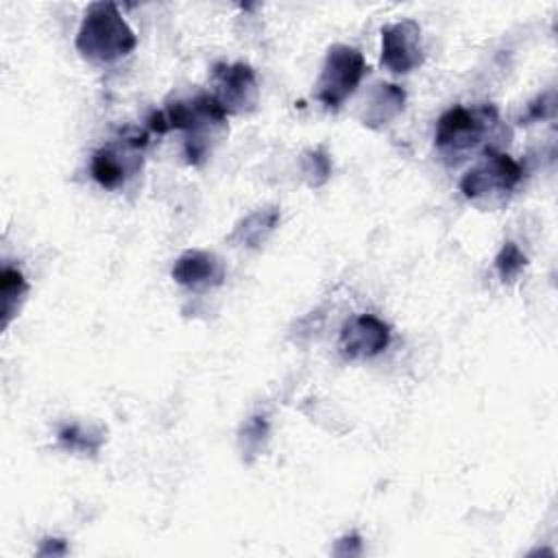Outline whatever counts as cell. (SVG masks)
Returning <instances> with one entry per match:
<instances>
[{"label": "cell", "instance_id": "10", "mask_svg": "<svg viewBox=\"0 0 558 558\" xmlns=\"http://www.w3.org/2000/svg\"><path fill=\"white\" fill-rule=\"evenodd\" d=\"M172 279L190 290H207L225 281V266L214 253L192 248L177 257Z\"/></svg>", "mask_w": 558, "mask_h": 558}, {"label": "cell", "instance_id": "11", "mask_svg": "<svg viewBox=\"0 0 558 558\" xmlns=\"http://www.w3.org/2000/svg\"><path fill=\"white\" fill-rule=\"evenodd\" d=\"M405 105V92L395 83H377L366 98L362 122L371 129H381L390 124Z\"/></svg>", "mask_w": 558, "mask_h": 558}, {"label": "cell", "instance_id": "7", "mask_svg": "<svg viewBox=\"0 0 558 558\" xmlns=\"http://www.w3.org/2000/svg\"><path fill=\"white\" fill-rule=\"evenodd\" d=\"M214 83H216V100L229 113H246L253 111L259 100L257 78L251 65L246 63H216L214 65Z\"/></svg>", "mask_w": 558, "mask_h": 558}, {"label": "cell", "instance_id": "4", "mask_svg": "<svg viewBox=\"0 0 558 558\" xmlns=\"http://www.w3.org/2000/svg\"><path fill=\"white\" fill-rule=\"evenodd\" d=\"M523 177L521 166L499 148H484L480 159L462 174L460 192L469 201L504 198L512 192Z\"/></svg>", "mask_w": 558, "mask_h": 558}, {"label": "cell", "instance_id": "2", "mask_svg": "<svg viewBox=\"0 0 558 558\" xmlns=\"http://www.w3.org/2000/svg\"><path fill=\"white\" fill-rule=\"evenodd\" d=\"M74 44L83 59L94 63H111L133 52L137 37L118 11L116 2H94L83 15Z\"/></svg>", "mask_w": 558, "mask_h": 558}, {"label": "cell", "instance_id": "14", "mask_svg": "<svg viewBox=\"0 0 558 558\" xmlns=\"http://www.w3.org/2000/svg\"><path fill=\"white\" fill-rule=\"evenodd\" d=\"M301 172L310 187H320L327 183L331 174V161L329 155L323 148H307L301 155Z\"/></svg>", "mask_w": 558, "mask_h": 558}, {"label": "cell", "instance_id": "13", "mask_svg": "<svg viewBox=\"0 0 558 558\" xmlns=\"http://www.w3.org/2000/svg\"><path fill=\"white\" fill-rule=\"evenodd\" d=\"M28 294V283L24 275L15 268L4 266L0 272V301H2V327L7 329L9 323L17 316L24 299Z\"/></svg>", "mask_w": 558, "mask_h": 558}, {"label": "cell", "instance_id": "16", "mask_svg": "<svg viewBox=\"0 0 558 558\" xmlns=\"http://www.w3.org/2000/svg\"><path fill=\"white\" fill-rule=\"evenodd\" d=\"M102 442L100 432L85 429L81 425H68L59 432V445L68 451H96Z\"/></svg>", "mask_w": 558, "mask_h": 558}, {"label": "cell", "instance_id": "3", "mask_svg": "<svg viewBox=\"0 0 558 558\" xmlns=\"http://www.w3.org/2000/svg\"><path fill=\"white\" fill-rule=\"evenodd\" d=\"M497 122V111L495 107H484V109H466V107H451L447 109L438 122H436V133L434 142L438 150L451 161L462 159L466 153L484 146V137L488 133V126Z\"/></svg>", "mask_w": 558, "mask_h": 558}, {"label": "cell", "instance_id": "8", "mask_svg": "<svg viewBox=\"0 0 558 558\" xmlns=\"http://www.w3.org/2000/svg\"><path fill=\"white\" fill-rule=\"evenodd\" d=\"M425 59L421 26L414 20H401L381 28V65L395 74H408Z\"/></svg>", "mask_w": 558, "mask_h": 558}, {"label": "cell", "instance_id": "15", "mask_svg": "<svg viewBox=\"0 0 558 558\" xmlns=\"http://www.w3.org/2000/svg\"><path fill=\"white\" fill-rule=\"evenodd\" d=\"M525 264H527V257L514 242H506L495 257V270L504 283L514 281L525 268Z\"/></svg>", "mask_w": 558, "mask_h": 558}, {"label": "cell", "instance_id": "12", "mask_svg": "<svg viewBox=\"0 0 558 558\" xmlns=\"http://www.w3.org/2000/svg\"><path fill=\"white\" fill-rule=\"evenodd\" d=\"M279 216L281 214L277 207H264L248 214L235 225L233 233L229 235V242H235L238 246H246V248H257L275 231Z\"/></svg>", "mask_w": 558, "mask_h": 558}, {"label": "cell", "instance_id": "1", "mask_svg": "<svg viewBox=\"0 0 558 558\" xmlns=\"http://www.w3.org/2000/svg\"><path fill=\"white\" fill-rule=\"evenodd\" d=\"M227 124V111L214 94H196L166 105L163 111H155L148 118V129L157 135L168 131H185V157L198 166L209 155V133L222 131Z\"/></svg>", "mask_w": 558, "mask_h": 558}, {"label": "cell", "instance_id": "9", "mask_svg": "<svg viewBox=\"0 0 558 558\" xmlns=\"http://www.w3.org/2000/svg\"><path fill=\"white\" fill-rule=\"evenodd\" d=\"M390 342V327L373 316L360 314L344 323L338 340V349L344 360H368L379 355Z\"/></svg>", "mask_w": 558, "mask_h": 558}, {"label": "cell", "instance_id": "5", "mask_svg": "<svg viewBox=\"0 0 558 558\" xmlns=\"http://www.w3.org/2000/svg\"><path fill=\"white\" fill-rule=\"evenodd\" d=\"M364 72L366 61L357 48L333 44L327 50L320 76L316 81V98L325 107L338 109L355 92Z\"/></svg>", "mask_w": 558, "mask_h": 558}, {"label": "cell", "instance_id": "6", "mask_svg": "<svg viewBox=\"0 0 558 558\" xmlns=\"http://www.w3.org/2000/svg\"><path fill=\"white\" fill-rule=\"evenodd\" d=\"M148 135H133L124 137L122 144H109L100 146L92 155V177L98 185L107 190L120 187L131 174H135L142 168V155L137 153L142 146H146Z\"/></svg>", "mask_w": 558, "mask_h": 558}, {"label": "cell", "instance_id": "17", "mask_svg": "<svg viewBox=\"0 0 558 558\" xmlns=\"http://www.w3.org/2000/svg\"><path fill=\"white\" fill-rule=\"evenodd\" d=\"M68 551L65 543L61 538H46L39 547V556H63Z\"/></svg>", "mask_w": 558, "mask_h": 558}]
</instances>
